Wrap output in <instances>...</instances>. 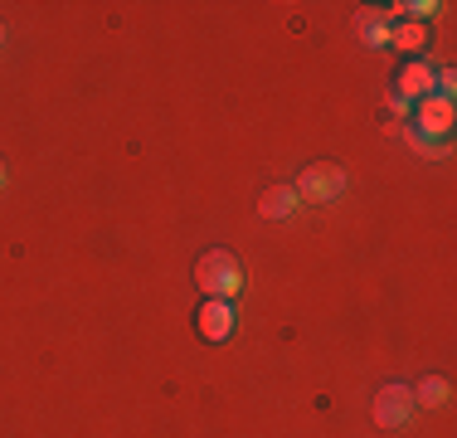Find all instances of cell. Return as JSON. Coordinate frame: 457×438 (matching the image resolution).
<instances>
[{"mask_svg": "<svg viewBox=\"0 0 457 438\" xmlns=\"http://www.w3.org/2000/svg\"><path fill=\"white\" fill-rule=\"evenodd\" d=\"M195 288L210 302H234L244 292V263L228 254V248H204L195 258Z\"/></svg>", "mask_w": 457, "mask_h": 438, "instance_id": "6da1fadb", "label": "cell"}, {"mask_svg": "<svg viewBox=\"0 0 457 438\" xmlns=\"http://www.w3.org/2000/svg\"><path fill=\"white\" fill-rule=\"evenodd\" d=\"M292 190H297V200L326 205V200H336V195L345 190V171H341V166H331V161H317V166L302 171V181L292 185Z\"/></svg>", "mask_w": 457, "mask_h": 438, "instance_id": "7a4b0ae2", "label": "cell"}, {"mask_svg": "<svg viewBox=\"0 0 457 438\" xmlns=\"http://www.w3.org/2000/svg\"><path fill=\"white\" fill-rule=\"evenodd\" d=\"M413 419V390L409 385H385L375 394V424L379 429H404Z\"/></svg>", "mask_w": 457, "mask_h": 438, "instance_id": "3957f363", "label": "cell"}, {"mask_svg": "<svg viewBox=\"0 0 457 438\" xmlns=\"http://www.w3.org/2000/svg\"><path fill=\"white\" fill-rule=\"evenodd\" d=\"M234 302H204L200 312H195V326H200L204 341H228L234 336Z\"/></svg>", "mask_w": 457, "mask_h": 438, "instance_id": "277c9868", "label": "cell"}, {"mask_svg": "<svg viewBox=\"0 0 457 438\" xmlns=\"http://www.w3.org/2000/svg\"><path fill=\"white\" fill-rule=\"evenodd\" d=\"M433 83H438V73H433L428 59H409L404 69H399V97H404V103H419V97H428Z\"/></svg>", "mask_w": 457, "mask_h": 438, "instance_id": "5b68a950", "label": "cell"}, {"mask_svg": "<svg viewBox=\"0 0 457 438\" xmlns=\"http://www.w3.org/2000/svg\"><path fill=\"white\" fill-rule=\"evenodd\" d=\"M419 127H428L433 137H443V131L453 127V97H443V93L419 97Z\"/></svg>", "mask_w": 457, "mask_h": 438, "instance_id": "8992f818", "label": "cell"}, {"mask_svg": "<svg viewBox=\"0 0 457 438\" xmlns=\"http://www.w3.org/2000/svg\"><path fill=\"white\" fill-rule=\"evenodd\" d=\"M297 210V190L292 185H273V190H263V200H258V215L263 219H287Z\"/></svg>", "mask_w": 457, "mask_h": 438, "instance_id": "52a82bcc", "label": "cell"}, {"mask_svg": "<svg viewBox=\"0 0 457 438\" xmlns=\"http://www.w3.org/2000/svg\"><path fill=\"white\" fill-rule=\"evenodd\" d=\"M389 44H395V49H404V54H419L423 44H428V25H423V20H404V25L389 35Z\"/></svg>", "mask_w": 457, "mask_h": 438, "instance_id": "ba28073f", "label": "cell"}, {"mask_svg": "<svg viewBox=\"0 0 457 438\" xmlns=\"http://www.w3.org/2000/svg\"><path fill=\"white\" fill-rule=\"evenodd\" d=\"M413 404H428V409L448 404V380H443V375H428L419 390H413Z\"/></svg>", "mask_w": 457, "mask_h": 438, "instance_id": "9c48e42d", "label": "cell"}, {"mask_svg": "<svg viewBox=\"0 0 457 438\" xmlns=\"http://www.w3.org/2000/svg\"><path fill=\"white\" fill-rule=\"evenodd\" d=\"M0 185H5V161H0Z\"/></svg>", "mask_w": 457, "mask_h": 438, "instance_id": "30bf717a", "label": "cell"}, {"mask_svg": "<svg viewBox=\"0 0 457 438\" xmlns=\"http://www.w3.org/2000/svg\"><path fill=\"white\" fill-rule=\"evenodd\" d=\"M0 39H5V29H0Z\"/></svg>", "mask_w": 457, "mask_h": 438, "instance_id": "8fae6325", "label": "cell"}]
</instances>
